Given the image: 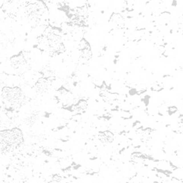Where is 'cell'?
Returning a JSON list of instances; mask_svg holds the SVG:
<instances>
[{
  "instance_id": "cell-9",
  "label": "cell",
  "mask_w": 183,
  "mask_h": 183,
  "mask_svg": "<svg viewBox=\"0 0 183 183\" xmlns=\"http://www.w3.org/2000/svg\"><path fill=\"white\" fill-rule=\"evenodd\" d=\"M57 91H58L59 93H60V94L64 95V94H68V93H71L70 91H69L68 89H66L65 87L64 86H61L60 89L57 90Z\"/></svg>"
},
{
  "instance_id": "cell-2",
  "label": "cell",
  "mask_w": 183,
  "mask_h": 183,
  "mask_svg": "<svg viewBox=\"0 0 183 183\" xmlns=\"http://www.w3.org/2000/svg\"><path fill=\"white\" fill-rule=\"evenodd\" d=\"M2 96L16 108H20L25 104V95L19 86L3 87Z\"/></svg>"
},
{
  "instance_id": "cell-4",
  "label": "cell",
  "mask_w": 183,
  "mask_h": 183,
  "mask_svg": "<svg viewBox=\"0 0 183 183\" xmlns=\"http://www.w3.org/2000/svg\"><path fill=\"white\" fill-rule=\"evenodd\" d=\"M10 62L12 67L18 71H25L28 66V62L25 58L22 52H20L19 54L11 56Z\"/></svg>"
},
{
  "instance_id": "cell-3",
  "label": "cell",
  "mask_w": 183,
  "mask_h": 183,
  "mask_svg": "<svg viewBox=\"0 0 183 183\" xmlns=\"http://www.w3.org/2000/svg\"><path fill=\"white\" fill-rule=\"evenodd\" d=\"M55 80H56V78L54 76L40 78L34 85L36 91L39 94L47 93V91H49L50 87L51 86V85Z\"/></svg>"
},
{
  "instance_id": "cell-12",
  "label": "cell",
  "mask_w": 183,
  "mask_h": 183,
  "mask_svg": "<svg viewBox=\"0 0 183 183\" xmlns=\"http://www.w3.org/2000/svg\"><path fill=\"white\" fill-rule=\"evenodd\" d=\"M169 111H171V112H169V115H172V114L176 113V111H178V108H176V107H174V106L169 108Z\"/></svg>"
},
{
  "instance_id": "cell-11",
  "label": "cell",
  "mask_w": 183,
  "mask_h": 183,
  "mask_svg": "<svg viewBox=\"0 0 183 183\" xmlns=\"http://www.w3.org/2000/svg\"><path fill=\"white\" fill-rule=\"evenodd\" d=\"M162 89H163V88H162L160 85H156V86H154L151 88V90H152V91H161V90H162Z\"/></svg>"
},
{
  "instance_id": "cell-5",
  "label": "cell",
  "mask_w": 183,
  "mask_h": 183,
  "mask_svg": "<svg viewBox=\"0 0 183 183\" xmlns=\"http://www.w3.org/2000/svg\"><path fill=\"white\" fill-rule=\"evenodd\" d=\"M98 138L101 143H111L114 141V134L112 132L109 131H100L98 134Z\"/></svg>"
},
{
  "instance_id": "cell-1",
  "label": "cell",
  "mask_w": 183,
  "mask_h": 183,
  "mask_svg": "<svg viewBox=\"0 0 183 183\" xmlns=\"http://www.w3.org/2000/svg\"><path fill=\"white\" fill-rule=\"evenodd\" d=\"M24 143L23 133L19 127L0 131V151L4 153L13 152Z\"/></svg>"
},
{
  "instance_id": "cell-7",
  "label": "cell",
  "mask_w": 183,
  "mask_h": 183,
  "mask_svg": "<svg viewBox=\"0 0 183 183\" xmlns=\"http://www.w3.org/2000/svg\"><path fill=\"white\" fill-rule=\"evenodd\" d=\"M80 56L84 60L89 61L90 60L92 57V51H91V48H87V49H83L80 50Z\"/></svg>"
},
{
  "instance_id": "cell-6",
  "label": "cell",
  "mask_w": 183,
  "mask_h": 183,
  "mask_svg": "<svg viewBox=\"0 0 183 183\" xmlns=\"http://www.w3.org/2000/svg\"><path fill=\"white\" fill-rule=\"evenodd\" d=\"M109 22L115 24L117 28H123L125 27V20L122 15L119 13H113L110 17Z\"/></svg>"
},
{
  "instance_id": "cell-10",
  "label": "cell",
  "mask_w": 183,
  "mask_h": 183,
  "mask_svg": "<svg viewBox=\"0 0 183 183\" xmlns=\"http://www.w3.org/2000/svg\"><path fill=\"white\" fill-rule=\"evenodd\" d=\"M62 176H59L57 174H54L52 176V182H61Z\"/></svg>"
},
{
  "instance_id": "cell-8",
  "label": "cell",
  "mask_w": 183,
  "mask_h": 183,
  "mask_svg": "<svg viewBox=\"0 0 183 183\" xmlns=\"http://www.w3.org/2000/svg\"><path fill=\"white\" fill-rule=\"evenodd\" d=\"M87 48H91V46L85 38H82L80 41V44H79V49H80V50H81L87 49Z\"/></svg>"
}]
</instances>
